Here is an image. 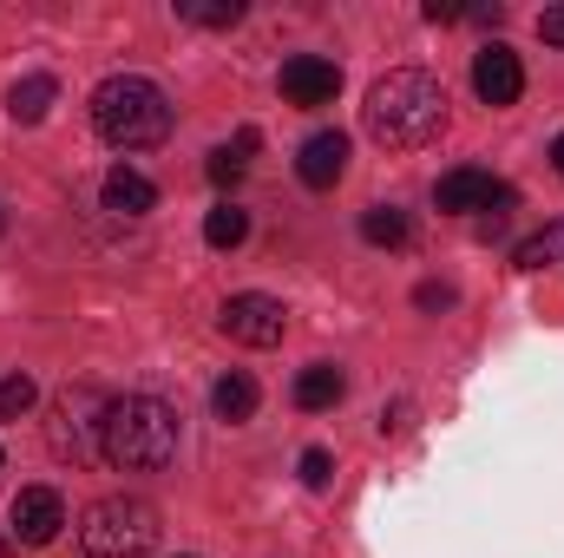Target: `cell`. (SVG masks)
Returning a JSON list of instances; mask_svg holds the SVG:
<instances>
[{"instance_id": "6da1fadb", "label": "cell", "mask_w": 564, "mask_h": 558, "mask_svg": "<svg viewBox=\"0 0 564 558\" xmlns=\"http://www.w3.org/2000/svg\"><path fill=\"white\" fill-rule=\"evenodd\" d=\"M361 126L388 151H421V144H433L446 132V86L433 73H421V66H394L388 79L368 86Z\"/></svg>"}, {"instance_id": "7a4b0ae2", "label": "cell", "mask_w": 564, "mask_h": 558, "mask_svg": "<svg viewBox=\"0 0 564 558\" xmlns=\"http://www.w3.org/2000/svg\"><path fill=\"white\" fill-rule=\"evenodd\" d=\"M99 453L119 473H164L177 460V415L158 395H119V401H106Z\"/></svg>"}, {"instance_id": "3957f363", "label": "cell", "mask_w": 564, "mask_h": 558, "mask_svg": "<svg viewBox=\"0 0 564 558\" xmlns=\"http://www.w3.org/2000/svg\"><path fill=\"white\" fill-rule=\"evenodd\" d=\"M93 132L112 151H144V144L171 139V99L144 79V73H112L93 93Z\"/></svg>"}, {"instance_id": "277c9868", "label": "cell", "mask_w": 564, "mask_h": 558, "mask_svg": "<svg viewBox=\"0 0 564 558\" xmlns=\"http://www.w3.org/2000/svg\"><path fill=\"white\" fill-rule=\"evenodd\" d=\"M79 546L93 558H144L158 546V513L144 500H132V493L93 500L86 519H79Z\"/></svg>"}, {"instance_id": "5b68a950", "label": "cell", "mask_w": 564, "mask_h": 558, "mask_svg": "<svg viewBox=\"0 0 564 558\" xmlns=\"http://www.w3.org/2000/svg\"><path fill=\"white\" fill-rule=\"evenodd\" d=\"M99 427H106V395L66 388L59 408H53V453L59 460H106L99 453Z\"/></svg>"}, {"instance_id": "8992f818", "label": "cell", "mask_w": 564, "mask_h": 558, "mask_svg": "<svg viewBox=\"0 0 564 558\" xmlns=\"http://www.w3.org/2000/svg\"><path fill=\"white\" fill-rule=\"evenodd\" d=\"M217 329H224L237 348H276L282 335H289V309H282L276 296L243 289V296H230V302L217 309Z\"/></svg>"}, {"instance_id": "52a82bcc", "label": "cell", "mask_w": 564, "mask_h": 558, "mask_svg": "<svg viewBox=\"0 0 564 558\" xmlns=\"http://www.w3.org/2000/svg\"><path fill=\"white\" fill-rule=\"evenodd\" d=\"M433 204L453 211V217H466V211H512V184H499L492 171L459 164V171H446V178L433 184Z\"/></svg>"}, {"instance_id": "ba28073f", "label": "cell", "mask_w": 564, "mask_h": 558, "mask_svg": "<svg viewBox=\"0 0 564 558\" xmlns=\"http://www.w3.org/2000/svg\"><path fill=\"white\" fill-rule=\"evenodd\" d=\"M7 519H13V539H20V546H53L59 526H66V500H59L53 486H26Z\"/></svg>"}, {"instance_id": "9c48e42d", "label": "cell", "mask_w": 564, "mask_h": 558, "mask_svg": "<svg viewBox=\"0 0 564 558\" xmlns=\"http://www.w3.org/2000/svg\"><path fill=\"white\" fill-rule=\"evenodd\" d=\"M473 93L486 99V106H512L519 93H525V66H519V53L512 46H479V60H473Z\"/></svg>"}, {"instance_id": "30bf717a", "label": "cell", "mask_w": 564, "mask_h": 558, "mask_svg": "<svg viewBox=\"0 0 564 558\" xmlns=\"http://www.w3.org/2000/svg\"><path fill=\"white\" fill-rule=\"evenodd\" d=\"M335 93H341V66H335V60L295 53V60L282 66V99H289V106H328Z\"/></svg>"}, {"instance_id": "8fae6325", "label": "cell", "mask_w": 564, "mask_h": 558, "mask_svg": "<svg viewBox=\"0 0 564 558\" xmlns=\"http://www.w3.org/2000/svg\"><path fill=\"white\" fill-rule=\"evenodd\" d=\"M341 171H348V139H341V132H315V139H302V151H295V178H302L308 191L341 184Z\"/></svg>"}, {"instance_id": "7c38bea8", "label": "cell", "mask_w": 564, "mask_h": 558, "mask_svg": "<svg viewBox=\"0 0 564 558\" xmlns=\"http://www.w3.org/2000/svg\"><path fill=\"white\" fill-rule=\"evenodd\" d=\"M348 395V375L335 368V362H308L302 375H295V408L302 415H322V408H335Z\"/></svg>"}, {"instance_id": "4fadbf2b", "label": "cell", "mask_w": 564, "mask_h": 558, "mask_svg": "<svg viewBox=\"0 0 564 558\" xmlns=\"http://www.w3.org/2000/svg\"><path fill=\"white\" fill-rule=\"evenodd\" d=\"M158 204V184L132 171V164H119V171H106V211H119V217H144Z\"/></svg>"}, {"instance_id": "5bb4252c", "label": "cell", "mask_w": 564, "mask_h": 558, "mask_svg": "<svg viewBox=\"0 0 564 558\" xmlns=\"http://www.w3.org/2000/svg\"><path fill=\"white\" fill-rule=\"evenodd\" d=\"M53 99H59V86H53V73H26L13 93H7V112L20 119V126H40L46 112H53Z\"/></svg>"}, {"instance_id": "9a60e30c", "label": "cell", "mask_w": 564, "mask_h": 558, "mask_svg": "<svg viewBox=\"0 0 564 558\" xmlns=\"http://www.w3.org/2000/svg\"><path fill=\"white\" fill-rule=\"evenodd\" d=\"M361 237H368L375 250H401V244L414 237V224H408V211H394V204H375V211H361Z\"/></svg>"}, {"instance_id": "2e32d148", "label": "cell", "mask_w": 564, "mask_h": 558, "mask_svg": "<svg viewBox=\"0 0 564 558\" xmlns=\"http://www.w3.org/2000/svg\"><path fill=\"white\" fill-rule=\"evenodd\" d=\"M257 401H263V395H257V382H250V375H224V382L210 388L217 420H250V415H257Z\"/></svg>"}, {"instance_id": "e0dca14e", "label": "cell", "mask_w": 564, "mask_h": 558, "mask_svg": "<svg viewBox=\"0 0 564 558\" xmlns=\"http://www.w3.org/2000/svg\"><path fill=\"white\" fill-rule=\"evenodd\" d=\"M512 264H519V270H552V264H564V217L545 224V230H532V237L512 250Z\"/></svg>"}, {"instance_id": "ac0fdd59", "label": "cell", "mask_w": 564, "mask_h": 558, "mask_svg": "<svg viewBox=\"0 0 564 558\" xmlns=\"http://www.w3.org/2000/svg\"><path fill=\"white\" fill-rule=\"evenodd\" d=\"M243 237H250V211H237V204L204 211V244H210V250H237Z\"/></svg>"}, {"instance_id": "d6986e66", "label": "cell", "mask_w": 564, "mask_h": 558, "mask_svg": "<svg viewBox=\"0 0 564 558\" xmlns=\"http://www.w3.org/2000/svg\"><path fill=\"white\" fill-rule=\"evenodd\" d=\"M250 151H257V132H243L237 144L210 151V164H204V171H210V184H237V178L250 171Z\"/></svg>"}, {"instance_id": "ffe728a7", "label": "cell", "mask_w": 564, "mask_h": 558, "mask_svg": "<svg viewBox=\"0 0 564 558\" xmlns=\"http://www.w3.org/2000/svg\"><path fill=\"white\" fill-rule=\"evenodd\" d=\"M177 20H191V26H237L243 0H177Z\"/></svg>"}, {"instance_id": "44dd1931", "label": "cell", "mask_w": 564, "mask_h": 558, "mask_svg": "<svg viewBox=\"0 0 564 558\" xmlns=\"http://www.w3.org/2000/svg\"><path fill=\"white\" fill-rule=\"evenodd\" d=\"M40 401V388H33V375H7L0 382V420H20L26 408Z\"/></svg>"}, {"instance_id": "7402d4cb", "label": "cell", "mask_w": 564, "mask_h": 558, "mask_svg": "<svg viewBox=\"0 0 564 558\" xmlns=\"http://www.w3.org/2000/svg\"><path fill=\"white\" fill-rule=\"evenodd\" d=\"M328 480H335V453H328V447H308V453H302V486L322 493Z\"/></svg>"}, {"instance_id": "603a6c76", "label": "cell", "mask_w": 564, "mask_h": 558, "mask_svg": "<svg viewBox=\"0 0 564 558\" xmlns=\"http://www.w3.org/2000/svg\"><path fill=\"white\" fill-rule=\"evenodd\" d=\"M414 302H421V309H453V289H446V282H421Z\"/></svg>"}, {"instance_id": "cb8c5ba5", "label": "cell", "mask_w": 564, "mask_h": 558, "mask_svg": "<svg viewBox=\"0 0 564 558\" xmlns=\"http://www.w3.org/2000/svg\"><path fill=\"white\" fill-rule=\"evenodd\" d=\"M426 20L433 26H453V20H466V7L459 0H426Z\"/></svg>"}, {"instance_id": "d4e9b609", "label": "cell", "mask_w": 564, "mask_h": 558, "mask_svg": "<svg viewBox=\"0 0 564 558\" xmlns=\"http://www.w3.org/2000/svg\"><path fill=\"white\" fill-rule=\"evenodd\" d=\"M539 33H545L552 46H564V7H545V13H539Z\"/></svg>"}, {"instance_id": "484cf974", "label": "cell", "mask_w": 564, "mask_h": 558, "mask_svg": "<svg viewBox=\"0 0 564 558\" xmlns=\"http://www.w3.org/2000/svg\"><path fill=\"white\" fill-rule=\"evenodd\" d=\"M552 164H558V178H564V132H558V144H552Z\"/></svg>"}, {"instance_id": "4316f807", "label": "cell", "mask_w": 564, "mask_h": 558, "mask_svg": "<svg viewBox=\"0 0 564 558\" xmlns=\"http://www.w3.org/2000/svg\"><path fill=\"white\" fill-rule=\"evenodd\" d=\"M0 230H7V217H0Z\"/></svg>"}]
</instances>
